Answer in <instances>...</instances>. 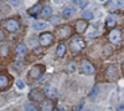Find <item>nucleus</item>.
I'll return each mask as SVG.
<instances>
[{
	"instance_id": "nucleus-1",
	"label": "nucleus",
	"mask_w": 124,
	"mask_h": 111,
	"mask_svg": "<svg viewBox=\"0 0 124 111\" xmlns=\"http://www.w3.org/2000/svg\"><path fill=\"white\" fill-rule=\"evenodd\" d=\"M86 46V43H85V40L79 37V36H76L71 40V43H70V47H71V51L73 53V54H79L82 50L85 49Z\"/></svg>"
},
{
	"instance_id": "nucleus-2",
	"label": "nucleus",
	"mask_w": 124,
	"mask_h": 111,
	"mask_svg": "<svg viewBox=\"0 0 124 111\" xmlns=\"http://www.w3.org/2000/svg\"><path fill=\"white\" fill-rule=\"evenodd\" d=\"M108 39H109V41L112 44H114V45L120 44V41H122V31L119 29H114V28H113V30L108 35Z\"/></svg>"
},
{
	"instance_id": "nucleus-3",
	"label": "nucleus",
	"mask_w": 124,
	"mask_h": 111,
	"mask_svg": "<svg viewBox=\"0 0 124 111\" xmlns=\"http://www.w3.org/2000/svg\"><path fill=\"white\" fill-rule=\"evenodd\" d=\"M39 41L41 44V46H50L51 44L54 43V35L51 34L50 31H46L44 34H41L40 37H39Z\"/></svg>"
},
{
	"instance_id": "nucleus-4",
	"label": "nucleus",
	"mask_w": 124,
	"mask_h": 111,
	"mask_svg": "<svg viewBox=\"0 0 124 111\" xmlns=\"http://www.w3.org/2000/svg\"><path fill=\"white\" fill-rule=\"evenodd\" d=\"M3 25H4V28L8 30V31H10V33L16 31V30L20 28L19 21H17V20H15V19H8V20H4V21H3Z\"/></svg>"
},
{
	"instance_id": "nucleus-5",
	"label": "nucleus",
	"mask_w": 124,
	"mask_h": 111,
	"mask_svg": "<svg viewBox=\"0 0 124 111\" xmlns=\"http://www.w3.org/2000/svg\"><path fill=\"white\" fill-rule=\"evenodd\" d=\"M44 70H45V69H44V66H42V65H35V66L31 67L30 73H29V76H30L31 79L37 80V79H40L41 76H42Z\"/></svg>"
},
{
	"instance_id": "nucleus-6",
	"label": "nucleus",
	"mask_w": 124,
	"mask_h": 111,
	"mask_svg": "<svg viewBox=\"0 0 124 111\" xmlns=\"http://www.w3.org/2000/svg\"><path fill=\"white\" fill-rule=\"evenodd\" d=\"M81 66H82V71H83V74H86V75H93L96 73L94 66H93L88 60H82Z\"/></svg>"
},
{
	"instance_id": "nucleus-7",
	"label": "nucleus",
	"mask_w": 124,
	"mask_h": 111,
	"mask_svg": "<svg viewBox=\"0 0 124 111\" xmlns=\"http://www.w3.org/2000/svg\"><path fill=\"white\" fill-rule=\"evenodd\" d=\"M87 29H88V23L86 21L85 19H79V20L76 21V24H75V31L77 34H83Z\"/></svg>"
},
{
	"instance_id": "nucleus-8",
	"label": "nucleus",
	"mask_w": 124,
	"mask_h": 111,
	"mask_svg": "<svg viewBox=\"0 0 124 111\" xmlns=\"http://www.w3.org/2000/svg\"><path fill=\"white\" fill-rule=\"evenodd\" d=\"M71 34H72V29L68 25L61 26L60 29H57V36H58V39H67V37L71 36Z\"/></svg>"
},
{
	"instance_id": "nucleus-9",
	"label": "nucleus",
	"mask_w": 124,
	"mask_h": 111,
	"mask_svg": "<svg viewBox=\"0 0 124 111\" xmlns=\"http://www.w3.org/2000/svg\"><path fill=\"white\" fill-rule=\"evenodd\" d=\"M29 96H30V99L32 100V101L41 102V101L44 100V96H45V94H42V92H41L39 89H35V90H31Z\"/></svg>"
},
{
	"instance_id": "nucleus-10",
	"label": "nucleus",
	"mask_w": 124,
	"mask_h": 111,
	"mask_svg": "<svg viewBox=\"0 0 124 111\" xmlns=\"http://www.w3.org/2000/svg\"><path fill=\"white\" fill-rule=\"evenodd\" d=\"M44 94L48 97V99H55L57 96V90L55 86L52 85H46L44 87Z\"/></svg>"
},
{
	"instance_id": "nucleus-11",
	"label": "nucleus",
	"mask_w": 124,
	"mask_h": 111,
	"mask_svg": "<svg viewBox=\"0 0 124 111\" xmlns=\"http://www.w3.org/2000/svg\"><path fill=\"white\" fill-rule=\"evenodd\" d=\"M26 51H27V47L25 44H17V46L15 47V54L17 57H24L26 55Z\"/></svg>"
},
{
	"instance_id": "nucleus-12",
	"label": "nucleus",
	"mask_w": 124,
	"mask_h": 111,
	"mask_svg": "<svg viewBox=\"0 0 124 111\" xmlns=\"http://www.w3.org/2000/svg\"><path fill=\"white\" fill-rule=\"evenodd\" d=\"M41 9H42V5H41V3H37L27 10V14L31 15V16H37L41 13Z\"/></svg>"
},
{
	"instance_id": "nucleus-13",
	"label": "nucleus",
	"mask_w": 124,
	"mask_h": 111,
	"mask_svg": "<svg viewBox=\"0 0 124 111\" xmlns=\"http://www.w3.org/2000/svg\"><path fill=\"white\" fill-rule=\"evenodd\" d=\"M41 104V111H52L54 110V104L51 100H42Z\"/></svg>"
},
{
	"instance_id": "nucleus-14",
	"label": "nucleus",
	"mask_w": 124,
	"mask_h": 111,
	"mask_svg": "<svg viewBox=\"0 0 124 111\" xmlns=\"http://www.w3.org/2000/svg\"><path fill=\"white\" fill-rule=\"evenodd\" d=\"M76 14V9L72 8V6H68V8H65V10L62 11V16H63L65 19H70L72 18Z\"/></svg>"
},
{
	"instance_id": "nucleus-15",
	"label": "nucleus",
	"mask_w": 124,
	"mask_h": 111,
	"mask_svg": "<svg viewBox=\"0 0 124 111\" xmlns=\"http://www.w3.org/2000/svg\"><path fill=\"white\" fill-rule=\"evenodd\" d=\"M51 14H52V9H51V6H48V5H45V6H42V9H41V13H40V15L42 16L44 19H47V18H50V16H51Z\"/></svg>"
},
{
	"instance_id": "nucleus-16",
	"label": "nucleus",
	"mask_w": 124,
	"mask_h": 111,
	"mask_svg": "<svg viewBox=\"0 0 124 111\" xmlns=\"http://www.w3.org/2000/svg\"><path fill=\"white\" fill-rule=\"evenodd\" d=\"M106 24H107L108 28H114L116 24H117V15H116V14H110V15L107 18Z\"/></svg>"
},
{
	"instance_id": "nucleus-17",
	"label": "nucleus",
	"mask_w": 124,
	"mask_h": 111,
	"mask_svg": "<svg viewBox=\"0 0 124 111\" xmlns=\"http://www.w3.org/2000/svg\"><path fill=\"white\" fill-rule=\"evenodd\" d=\"M66 50H67L66 44H60V45L57 46V49H56V55H57L58 57L65 56V54H66Z\"/></svg>"
},
{
	"instance_id": "nucleus-18",
	"label": "nucleus",
	"mask_w": 124,
	"mask_h": 111,
	"mask_svg": "<svg viewBox=\"0 0 124 111\" xmlns=\"http://www.w3.org/2000/svg\"><path fill=\"white\" fill-rule=\"evenodd\" d=\"M9 86V77L6 75H0V90H4Z\"/></svg>"
},
{
	"instance_id": "nucleus-19",
	"label": "nucleus",
	"mask_w": 124,
	"mask_h": 111,
	"mask_svg": "<svg viewBox=\"0 0 124 111\" xmlns=\"http://www.w3.org/2000/svg\"><path fill=\"white\" fill-rule=\"evenodd\" d=\"M46 26H47V24H46V23H42V21H37V23H35V24L32 25V28H34L35 30H37V31L46 29Z\"/></svg>"
},
{
	"instance_id": "nucleus-20",
	"label": "nucleus",
	"mask_w": 124,
	"mask_h": 111,
	"mask_svg": "<svg viewBox=\"0 0 124 111\" xmlns=\"http://www.w3.org/2000/svg\"><path fill=\"white\" fill-rule=\"evenodd\" d=\"M116 74H117V70H116V67L113 66V65L108 66V69H107V76H108L109 79H112L113 76H116Z\"/></svg>"
},
{
	"instance_id": "nucleus-21",
	"label": "nucleus",
	"mask_w": 124,
	"mask_h": 111,
	"mask_svg": "<svg viewBox=\"0 0 124 111\" xmlns=\"http://www.w3.org/2000/svg\"><path fill=\"white\" fill-rule=\"evenodd\" d=\"M110 4L113 8H122L124 5V0H112Z\"/></svg>"
},
{
	"instance_id": "nucleus-22",
	"label": "nucleus",
	"mask_w": 124,
	"mask_h": 111,
	"mask_svg": "<svg viewBox=\"0 0 124 111\" xmlns=\"http://www.w3.org/2000/svg\"><path fill=\"white\" fill-rule=\"evenodd\" d=\"M24 109H25V111H40V110H39L35 105H32V104H26Z\"/></svg>"
},
{
	"instance_id": "nucleus-23",
	"label": "nucleus",
	"mask_w": 124,
	"mask_h": 111,
	"mask_svg": "<svg viewBox=\"0 0 124 111\" xmlns=\"http://www.w3.org/2000/svg\"><path fill=\"white\" fill-rule=\"evenodd\" d=\"M60 21H61V18H60V16H57V15H55V16H52V18H51V23H52L54 25H57V24H60Z\"/></svg>"
},
{
	"instance_id": "nucleus-24",
	"label": "nucleus",
	"mask_w": 124,
	"mask_h": 111,
	"mask_svg": "<svg viewBox=\"0 0 124 111\" xmlns=\"http://www.w3.org/2000/svg\"><path fill=\"white\" fill-rule=\"evenodd\" d=\"M83 19L85 20H91V19H93V14L91 11H83Z\"/></svg>"
},
{
	"instance_id": "nucleus-25",
	"label": "nucleus",
	"mask_w": 124,
	"mask_h": 111,
	"mask_svg": "<svg viewBox=\"0 0 124 111\" xmlns=\"http://www.w3.org/2000/svg\"><path fill=\"white\" fill-rule=\"evenodd\" d=\"M76 70V64L72 61V63H70V66H68V71L70 73H72V71H75Z\"/></svg>"
},
{
	"instance_id": "nucleus-26",
	"label": "nucleus",
	"mask_w": 124,
	"mask_h": 111,
	"mask_svg": "<svg viewBox=\"0 0 124 111\" xmlns=\"http://www.w3.org/2000/svg\"><path fill=\"white\" fill-rule=\"evenodd\" d=\"M16 86H17L19 89H21V90H23V89L25 87V84L21 81V80H17V81H16Z\"/></svg>"
},
{
	"instance_id": "nucleus-27",
	"label": "nucleus",
	"mask_w": 124,
	"mask_h": 111,
	"mask_svg": "<svg viewBox=\"0 0 124 111\" xmlns=\"http://www.w3.org/2000/svg\"><path fill=\"white\" fill-rule=\"evenodd\" d=\"M97 91H98V87H97V86H94V89H93V91H92V95H91V99L96 97V95H97Z\"/></svg>"
},
{
	"instance_id": "nucleus-28",
	"label": "nucleus",
	"mask_w": 124,
	"mask_h": 111,
	"mask_svg": "<svg viewBox=\"0 0 124 111\" xmlns=\"http://www.w3.org/2000/svg\"><path fill=\"white\" fill-rule=\"evenodd\" d=\"M29 43H30V46H32V47L36 46V39H35V40H34V39H30Z\"/></svg>"
},
{
	"instance_id": "nucleus-29",
	"label": "nucleus",
	"mask_w": 124,
	"mask_h": 111,
	"mask_svg": "<svg viewBox=\"0 0 124 111\" xmlns=\"http://www.w3.org/2000/svg\"><path fill=\"white\" fill-rule=\"evenodd\" d=\"M4 39H5V33L1 29H0V41H3Z\"/></svg>"
},
{
	"instance_id": "nucleus-30",
	"label": "nucleus",
	"mask_w": 124,
	"mask_h": 111,
	"mask_svg": "<svg viewBox=\"0 0 124 111\" xmlns=\"http://www.w3.org/2000/svg\"><path fill=\"white\" fill-rule=\"evenodd\" d=\"M9 1H10V4H11V5H19V3H20V0H9Z\"/></svg>"
},
{
	"instance_id": "nucleus-31",
	"label": "nucleus",
	"mask_w": 124,
	"mask_h": 111,
	"mask_svg": "<svg viewBox=\"0 0 124 111\" xmlns=\"http://www.w3.org/2000/svg\"><path fill=\"white\" fill-rule=\"evenodd\" d=\"M72 3H73L75 5H81V3H82V0H71Z\"/></svg>"
},
{
	"instance_id": "nucleus-32",
	"label": "nucleus",
	"mask_w": 124,
	"mask_h": 111,
	"mask_svg": "<svg viewBox=\"0 0 124 111\" xmlns=\"http://www.w3.org/2000/svg\"><path fill=\"white\" fill-rule=\"evenodd\" d=\"M117 111H124V105H122V106H119Z\"/></svg>"
},
{
	"instance_id": "nucleus-33",
	"label": "nucleus",
	"mask_w": 124,
	"mask_h": 111,
	"mask_svg": "<svg viewBox=\"0 0 124 111\" xmlns=\"http://www.w3.org/2000/svg\"><path fill=\"white\" fill-rule=\"evenodd\" d=\"M122 66H123V70H124V63H123V65H122Z\"/></svg>"
}]
</instances>
